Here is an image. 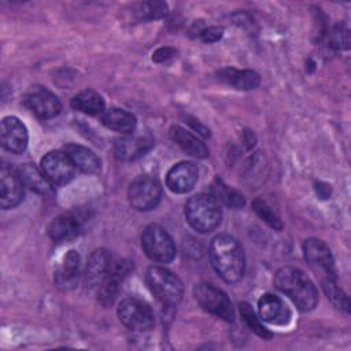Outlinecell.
I'll return each instance as SVG.
<instances>
[{
    "label": "cell",
    "mask_w": 351,
    "mask_h": 351,
    "mask_svg": "<svg viewBox=\"0 0 351 351\" xmlns=\"http://www.w3.org/2000/svg\"><path fill=\"white\" fill-rule=\"evenodd\" d=\"M210 259L215 271L226 282H237L245 270L241 244L229 234H218L210 244Z\"/></svg>",
    "instance_id": "6da1fadb"
},
{
    "label": "cell",
    "mask_w": 351,
    "mask_h": 351,
    "mask_svg": "<svg viewBox=\"0 0 351 351\" xmlns=\"http://www.w3.org/2000/svg\"><path fill=\"white\" fill-rule=\"evenodd\" d=\"M274 285L285 293L300 311H311L318 303V291L298 267L284 266L274 276Z\"/></svg>",
    "instance_id": "7a4b0ae2"
},
{
    "label": "cell",
    "mask_w": 351,
    "mask_h": 351,
    "mask_svg": "<svg viewBox=\"0 0 351 351\" xmlns=\"http://www.w3.org/2000/svg\"><path fill=\"white\" fill-rule=\"evenodd\" d=\"M185 218L195 230L200 233L213 232L222 219L219 202L208 193L195 195L185 204Z\"/></svg>",
    "instance_id": "3957f363"
},
{
    "label": "cell",
    "mask_w": 351,
    "mask_h": 351,
    "mask_svg": "<svg viewBox=\"0 0 351 351\" xmlns=\"http://www.w3.org/2000/svg\"><path fill=\"white\" fill-rule=\"evenodd\" d=\"M145 281L156 299L166 306H176L182 299L184 287L181 280L162 266H151L147 270Z\"/></svg>",
    "instance_id": "277c9868"
},
{
    "label": "cell",
    "mask_w": 351,
    "mask_h": 351,
    "mask_svg": "<svg viewBox=\"0 0 351 351\" xmlns=\"http://www.w3.org/2000/svg\"><path fill=\"white\" fill-rule=\"evenodd\" d=\"M141 247L145 255L159 263H169L176 256V244L165 228L148 225L141 234Z\"/></svg>",
    "instance_id": "5b68a950"
},
{
    "label": "cell",
    "mask_w": 351,
    "mask_h": 351,
    "mask_svg": "<svg viewBox=\"0 0 351 351\" xmlns=\"http://www.w3.org/2000/svg\"><path fill=\"white\" fill-rule=\"evenodd\" d=\"M160 182L151 174L138 176L132 181L128 189L129 203L137 211H149L155 208L160 200Z\"/></svg>",
    "instance_id": "8992f818"
},
{
    "label": "cell",
    "mask_w": 351,
    "mask_h": 351,
    "mask_svg": "<svg viewBox=\"0 0 351 351\" xmlns=\"http://www.w3.org/2000/svg\"><path fill=\"white\" fill-rule=\"evenodd\" d=\"M193 293H195L196 302L203 310L228 322L233 321L234 311H233L232 302L229 300L228 295L222 289L217 288L213 284L202 282L195 287Z\"/></svg>",
    "instance_id": "52a82bcc"
},
{
    "label": "cell",
    "mask_w": 351,
    "mask_h": 351,
    "mask_svg": "<svg viewBox=\"0 0 351 351\" xmlns=\"http://www.w3.org/2000/svg\"><path fill=\"white\" fill-rule=\"evenodd\" d=\"M119 321L132 330H149L155 324L151 306L138 298H126L118 306Z\"/></svg>",
    "instance_id": "ba28073f"
},
{
    "label": "cell",
    "mask_w": 351,
    "mask_h": 351,
    "mask_svg": "<svg viewBox=\"0 0 351 351\" xmlns=\"http://www.w3.org/2000/svg\"><path fill=\"white\" fill-rule=\"evenodd\" d=\"M303 255L307 263L322 280H336V266L329 247L319 239H307L303 243Z\"/></svg>",
    "instance_id": "9c48e42d"
},
{
    "label": "cell",
    "mask_w": 351,
    "mask_h": 351,
    "mask_svg": "<svg viewBox=\"0 0 351 351\" xmlns=\"http://www.w3.org/2000/svg\"><path fill=\"white\" fill-rule=\"evenodd\" d=\"M41 170L52 185H64L75 176V166L64 151H49L41 159Z\"/></svg>",
    "instance_id": "30bf717a"
},
{
    "label": "cell",
    "mask_w": 351,
    "mask_h": 351,
    "mask_svg": "<svg viewBox=\"0 0 351 351\" xmlns=\"http://www.w3.org/2000/svg\"><path fill=\"white\" fill-rule=\"evenodd\" d=\"M26 107L34 112L38 118L48 119L56 117L62 110V103L56 95L48 90L45 86H32L23 99Z\"/></svg>",
    "instance_id": "8fae6325"
},
{
    "label": "cell",
    "mask_w": 351,
    "mask_h": 351,
    "mask_svg": "<svg viewBox=\"0 0 351 351\" xmlns=\"http://www.w3.org/2000/svg\"><path fill=\"white\" fill-rule=\"evenodd\" d=\"M23 199V182L18 171L7 163L0 169V206L3 210L16 207Z\"/></svg>",
    "instance_id": "7c38bea8"
},
{
    "label": "cell",
    "mask_w": 351,
    "mask_h": 351,
    "mask_svg": "<svg viewBox=\"0 0 351 351\" xmlns=\"http://www.w3.org/2000/svg\"><path fill=\"white\" fill-rule=\"evenodd\" d=\"M0 137L3 147L11 154H22L29 141L26 126L16 117H5L0 125Z\"/></svg>",
    "instance_id": "4fadbf2b"
},
{
    "label": "cell",
    "mask_w": 351,
    "mask_h": 351,
    "mask_svg": "<svg viewBox=\"0 0 351 351\" xmlns=\"http://www.w3.org/2000/svg\"><path fill=\"white\" fill-rule=\"evenodd\" d=\"M154 145V137L149 133L128 134L119 137L114 143V152L118 159L134 160L143 156Z\"/></svg>",
    "instance_id": "5bb4252c"
},
{
    "label": "cell",
    "mask_w": 351,
    "mask_h": 351,
    "mask_svg": "<svg viewBox=\"0 0 351 351\" xmlns=\"http://www.w3.org/2000/svg\"><path fill=\"white\" fill-rule=\"evenodd\" d=\"M130 270H132V265L129 261L112 262L106 280L97 288V299L103 306L112 304V302L118 295L119 285L122 284L125 277L130 273Z\"/></svg>",
    "instance_id": "9a60e30c"
},
{
    "label": "cell",
    "mask_w": 351,
    "mask_h": 351,
    "mask_svg": "<svg viewBox=\"0 0 351 351\" xmlns=\"http://www.w3.org/2000/svg\"><path fill=\"white\" fill-rule=\"evenodd\" d=\"M199 178V170L192 162H180L174 165L167 176L166 185L174 193H186L189 192Z\"/></svg>",
    "instance_id": "2e32d148"
},
{
    "label": "cell",
    "mask_w": 351,
    "mask_h": 351,
    "mask_svg": "<svg viewBox=\"0 0 351 351\" xmlns=\"http://www.w3.org/2000/svg\"><path fill=\"white\" fill-rule=\"evenodd\" d=\"M261 319L274 325H287L291 321V310L282 299L273 293H265L258 300Z\"/></svg>",
    "instance_id": "e0dca14e"
},
{
    "label": "cell",
    "mask_w": 351,
    "mask_h": 351,
    "mask_svg": "<svg viewBox=\"0 0 351 351\" xmlns=\"http://www.w3.org/2000/svg\"><path fill=\"white\" fill-rule=\"evenodd\" d=\"M112 265V259L111 255L107 250L104 248H99L95 250L86 263V284L89 285V288H99L103 281L106 280L110 269Z\"/></svg>",
    "instance_id": "ac0fdd59"
},
{
    "label": "cell",
    "mask_w": 351,
    "mask_h": 351,
    "mask_svg": "<svg viewBox=\"0 0 351 351\" xmlns=\"http://www.w3.org/2000/svg\"><path fill=\"white\" fill-rule=\"evenodd\" d=\"M80 280V255L75 250H70L63 256L59 267L55 271V284L62 291L75 288Z\"/></svg>",
    "instance_id": "d6986e66"
},
{
    "label": "cell",
    "mask_w": 351,
    "mask_h": 351,
    "mask_svg": "<svg viewBox=\"0 0 351 351\" xmlns=\"http://www.w3.org/2000/svg\"><path fill=\"white\" fill-rule=\"evenodd\" d=\"M81 230V219L77 214L67 211L56 218L48 226V233L55 241H67L74 239Z\"/></svg>",
    "instance_id": "ffe728a7"
},
{
    "label": "cell",
    "mask_w": 351,
    "mask_h": 351,
    "mask_svg": "<svg viewBox=\"0 0 351 351\" xmlns=\"http://www.w3.org/2000/svg\"><path fill=\"white\" fill-rule=\"evenodd\" d=\"M63 151L71 159L75 169L82 173L95 174L100 171V159L92 149L78 144H67L63 147Z\"/></svg>",
    "instance_id": "44dd1931"
},
{
    "label": "cell",
    "mask_w": 351,
    "mask_h": 351,
    "mask_svg": "<svg viewBox=\"0 0 351 351\" xmlns=\"http://www.w3.org/2000/svg\"><path fill=\"white\" fill-rule=\"evenodd\" d=\"M217 75L219 81L239 90L255 89L261 82L259 74L252 70H236V69L228 67V69L219 70Z\"/></svg>",
    "instance_id": "7402d4cb"
},
{
    "label": "cell",
    "mask_w": 351,
    "mask_h": 351,
    "mask_svg": "<svg viewBox=\"0 0 351 351\" xmlns=\"http://www.w3.org/2000/svg\"><path fill=\"white\" fill-rule=\"evenodd\" d=\"M170 137L188 155L200 158V159L208 156V148L206 147V144L200 138H197L195 134L188 132L186 129L178 125H174L170 128Z\"/></svg>",
    "instance_id": "603a6c76"
},
{
    "label": "cell",
    "mask_w": 351,
    "mask_h": 351,
    "mask_svg": "<svg viewBox=\"0 0 351 351\" xmlns=\"http://www.w3.org/2000/svg\"><path fill=\"white\" fill-rule=\"evenodd\" d=\"M101 122L106 128L123 134H132L137 125L136 117L132 112L117 107L104 110L101 114Z\"/></svg>",
    "instance_id": "cb8c5ba5"
},
{
    "label": "cell",
    "mask_w": 351,
    "mask_h": 351,
    "mask_svg": "<svg viewBox=\"0 0 351 351\" xmlns=\"http://www.w3.org/2000/svg\"><path fill=\"white\" fill-rule=\"evenodd\" d=\"M71 107L88 115H101L104 112V99L93 89H85L71 99Z\"/></svg>",
    "instance_id": "d4e9b609"
},
{
    "label": "cell",
    "mask_w": 351,
    "mask_h": 351,
    "mask_svg": "<svg viewBox=\"0 0 351 351\" xmlns=\"http://www.w3.org/2000/svg\"><path fill=\"white\" fill-rule=\"evenodd\" d=\"M18 173L21 176L23 185L29 186L32 191L41 193V195H49L52 192L53 185L44 176L43 170H38L34 165L25 163L19 167Z\"/></svg>",
    "instance_id": "484cf974"
},
{
    "label": "cell",
    "mask_w": 351,
    "mask_h": 351,
    "mask_svg": "<svg viewBox=\"0 0 351 351\" xmlns=\"http://www.w3.org/2000/svg\"><path fill=\"white\" fill-rule=\"evenodd\" d=\"M322 288L328 296V299L333 303L335 307H337L339 310H343L346 313L350 311V302H348V296L346 295V292L337 285L336 280H322Z\"/></svg>",
    "instance_id": "4316f807"
},
{
    "label": "cell",
    "mask_w": 351,
    "mask_h": 351,
    "mask_svg": "<svg viewBox=\"0 0 351 351\" xmlns=\"http://www.w3.org/2000/svg\"><path fill=\"white\" fill-rule=\"evenodd\" d=\"M213 192H214L213 196H215L218 202L222 200L226 206H229L232 208H240L241 206H244L243 195H240L237 191L229 188L219 180L213 185Z\"/></svg>",
    "instance_id": "83f0119b"
},
{
    "label": "cell",
    "mask_w": 351,
    "mask_h": 351,
    "mask_svg": "<svg viewBox=\"0 0 351 351\" xmlns=\"http://www.w3.org/2000/svg\"><path fill=\"white\" fill-rule=\"evenodd\" d=\"M240 314H241V318H243V321L245 322V325H247L255 335H258V336L262 337V339H270V337L273 336V335L262 325V322L259 321V318L256 317L255 311L252 310V307H251L248 303H245V302L240 303Z\"/></svg>",
    "instance_id": "f1b7e54d"
},
{
    "label": "cell",
    "mask_w": 351,
    "mask_h": 351,
    "mask_svg": "<svg viewBox=\"0 0 351 351\" xmlns=\"http://www.w3.org/2000/svg\"><path fill=\"white\" fill-rule=\"evenodd\" d=\"M252 210L255 211V214L265 221L269 226H271L276 230H281L282 229V223L280 221V218L276 215V213L267 206V203L259 197H256L252 202Z\"/></svg>",
    "instance_id": "f546056e"
},
{
    "label": "cell",
    "mask_w": 351,
    "mask_h": 351,
    "mask_svg": "<svg viewBox=\"0 0 351 351\" xmlns=\"http://www.w3.org/2000/svg\"><path fill=\"white\" fill-rule=\"evenodd\" d=\"M167 12V4L163 1H148L140 4L137 14L143 19H158L165 16Z\"/></svg>",
    "instance_id": "4dcf8cb0"
},
{
    "label": "cell",
    "mask_w": 351,
    "mask_h": 351,
    "mask_svg": "<svg viewBox=\"0 0 351 351\" xmlns=\"http://www.w3.org/2000/svg\"><path fill=\"white\" fill-rule=\"evenodd\" d=\"M329 41H330V45L336 49H341V48H348V43H350V38H348V30L341 27L340 25L335 26L333 30L330 32V36H329Z\"/></svg>",
    "instance_id": "1f68e13d"
},
{
    "label": "cell",
    "mask_w": 351,
    "mask_h": 351,
    "mask_svg": "<svg viewBox=\"0 0 351 351\" xmlns=\"http://www.w3.org/2000/svg\"><path fill=\"white\" fill-rule=\"evenodd\" d=\"M223 34V29L222 27H218V26H210L207 29H203L200 32V38L204 41V43H215L218 40H221Z\"/></svg>",
    "instance_id": "d6a6232c"
},
{
    "label": "cell",
    "mask_w": 351,
    "mask_h": 351,
    "mask_svg": "<svg viewBox=\"0 0 351 351\" xmlns=\"http://www.w3.org/2000/svg\"><path fill=\"white\" fill-rule=\"evenodd\" d=\"M174 55H176V49H173L170 47H163V48H159L154 52L152 60L156 62V63H163V62L171 59Z\"/></svg>",
    "instance_id": "836d02e7"
}]
</instances>
